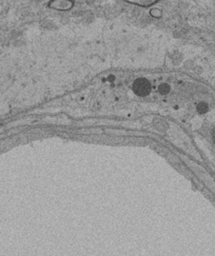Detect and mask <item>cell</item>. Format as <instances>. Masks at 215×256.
<instances>
[{
	"label": "cell",
	"mask_w": 215,
	"mask_h": 256,
	"mask_svg": "<svg viewBox=\"0 0 215 256\" xmlns=\"http://www.w3.org/2000/svg\"><path fill=\"white\" fill-rule=\"evenodd\" d=\"M132 88L138 95L146 96L151 92V84L150 82L144 80V78H138V80H136L134 82Z\"/></svg>",
	"instance_id": "cell-1"
},
{
	"label": "cell",
	"mask_w": 215,
	"mask_h": 256,
	"mask_svg": "<svg viewBox=\"0 0 215 256\" xmlns=\"http://www.w3.org/2000/svg\"><path fill=\"white\" fill-rule=\"evenodd\" d=\"M50 8H56V10H69L73 6V2H64V0H62V2H60V0H58V2H52L50 4Z\"/></svg>",
	"instance_id": "cell-2"
},
{
	"label": "cell",
	"mask_w": 215,
	"mask_h": 256,
	"mask_svg": "<svg viewBox=\"0 0 215 256\" xmlns=\"http://www.w3.org/2000/svg\"><path fill=\"white\" fill-rule=\"evenodd\" d=\"M130 4H138L140 6H152V4H156V2H155V0H146V2H144V0H142V2H138V0H132V2H130Z\"/></svg>",
	"instance_id": "cell-3"
},
{
	"label": "cell",
	"mask_w": 215,
	"mask_h": 256,
	"mask_svg": "<svg viewBox=\"0 0 215 256\" xmlns=\"http://www.w3.org/2000/svg\"><path fill=\"white\" fill-rule=\"evenodd\" d=\"M169 91H170V88H169L168 84H162L160 86V92L162 94H168Z\"/></svg>",
	"instance_id": "cell-4"
}]
</instances>
